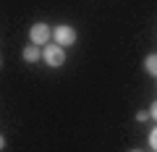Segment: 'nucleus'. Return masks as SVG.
I'll return each instance as SVG.
<instances>
[{
	"instance_id": "nucleus-1",
	"label": "nucleus",
	"mask_w": 157,
	"mask_h": 152,
	"mask_svg": "<svg viewBox=\"0 0 157 152\" xmlns=\"http://www.w3.org/2000/svg\"><path fill=\"white\" fill-rule=\"evenodd\" d=\"M52 37H55V45L68 47V45H73V42H76V29L68 26V24H60V26L52 32Z\"/></svg>"
},
{
	"instance_id": "nucleus-2",
	"label": "nucleus",
	"mask_w": 157,
	"mask_h": 152,
	"mask_svg": "<svg viewBox=\"0 0 157 152\" xmlns=\"http://www.w3.org/2000/svg\"><path fill=\"white\" fill-rule=\"evenodd\" d=\"M42 58H45V63H47V66H52V68H58V66L66 63V53H63L60 45H47L45 53H42Z\"/></svg>"
},
{
	"instance_id": "nucleus-3",
	"label": "nucleus",
	"mask_w": 157,
	"mask_h": 152,
	"mask_svg": "<svg viewBox=\"0 0 157 152\" xmlns=\"http://www.w3.org/2000/svg\"><path fill=\"white\" fill-rule=\"evenodd\" d=\"M29 37H32V42L34 45H47L50 42V37H52V29L47 26V24H34L32 29H29Z\"/></svg>"
},
{
	"instance_id": "nucleus-4",
	"label": "nucleus",
	"mask_w": 157,
	"mask_h": 152,
	"mask_svg": "<svg viewBox=\"0 0 157 152\" xmlns=\"http://www.w3.org/2000/svg\"><path fill=\"white\" fill-rule=\"evenodd\" d=\"M24 60L26 63H37V58H42V53H39V47L37 45H29V47H24Z\"/></svg>"
},
{
	"instance_id": "nucleus-5",
	"label": "nucleus",
	"mask_w": 157,
	"mask_h": 152,
	"mask_svg": "<svg viewBox=\"0 0 157 152\" xmlns=\"http://www.w3.org/2000/svg\"><path fill=\"white\" fill-rule=\"evenodd\" d=\"M144 68L152 73V76H157V53H149V55H147V60H144Z\"/></svg>"
},
{
	"instance_id": "nucleus-6",
	"label": "nucleus",
	"mask_w": 157,
	"mask_h": 152,
	"mask_svg": "<svg viewBox=\"0 0 157 152\" xmlns=\"http://www.w3.org/2000/svg\"><path fill=\"white\" fill-rule=\"evenodd\" d=\"M149 144H152V147H155V150H157V126H155V129H152V134H149Z\"/></svg>"
},
{
	"instance_id": "nucleus-7",
	"label": "nucleus",
	"mask_w": 157,
	"mask_h": 152,
	"mask_svg": "<svg viewBox=\"0 0 157 152\" xmlns=\"http://www.w3.org/2000/svg\"><path fill=\"white\" fill-rule=\"evenodd\" d=\"M149 118H155V121H157V100L152 102V107H149Z\"/></svg>"
},
{
	"instance_id": "nucleus-8",
	"label": "nucleus",
	"mask_w": 157,
	"mask_h": 152,
	"mask_svg": "<svg viewBox=\"0 0 157 152\" xmlns=\"http://www.w3.org/2000/svg\"><path fill=\"white\" fill-rule=\"evenodd\" d=\"M3 147H6V139H3V136H0V150H3Z\"/></svg>"
},
{
	"instance_id": "nucleus-9",
	"label": "nucleus",
	"mask_w": 157,
	"mask_h": 152,
	"mask_svg": "<svg viewBox=\"0 0 157 152\" xmlns=\"http://www.w3.org/2000/svg\"><path fill=\"white\" fill-rule=\"evenodd\" d=\"M136 152H139V150H136Z\"/></svg>"
}]
</instances>
